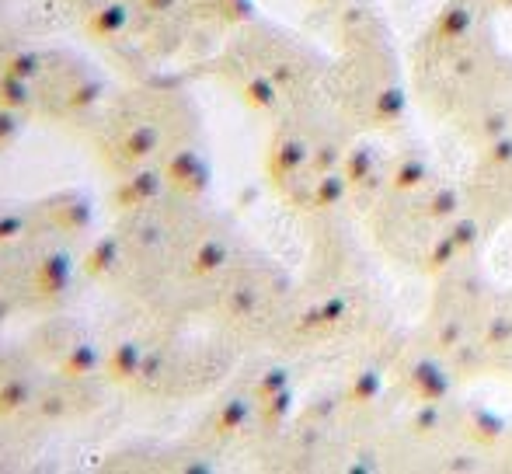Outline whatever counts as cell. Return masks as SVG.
<instances>
[{
    "label": "cell",
    "instance_id": "cell-1",
    "mask_svg": "<svg viewBox=\"0 0 512 474\" xmlns=\"http://www.w3.org/2000/svg\"><path fill=\"white\" fill-rule=\"evenodd\" d=\"M481 0H446L411 53V91L474 150L512 129V56Z\"/></svg>",
    "mask_w": 512,
    "mask_h": 474
},
{
    "label": "cell",
    "instance_id": "cell-2",
    "mask_svg": "<svg viewBox=\"0 0 512 474\" xmlns=\"http://www.w3.org/2000/svg\"><path fill=\"white\" fill-rule=\"evenodd\" d=\"M408 88L387 21L359 4L338 18V56L324 74V98L356 136H384L405 126Z\"/></svg>",
    "mask_w": 512,
    "mask_h": 474
},
{
    "label": "cell",
    "instance_id": "cell-3",
    "mask_svg": "<svg viewBox=\"0 0 512 474\" xmlns=\"http://www.w3.org/2000/svg\"><path fill=\"white\" fill-rule=\"evenodd\" d=\"M467 206L471 199L464 182H450L446 175H439L422 189L384 192L380 203L366 213V227L394 265L425 276L432 248Z\"/></svg>",
    "mask_w": 512,
    "mask_h": 474
},
{
    "label": "cell",
    "instance_id": "cell-4",
    "mask_svg": "<svg viewBox=\"0 0 512 474\" xmlns=\"http://www.w3.org/2000/svg\"><path fill=\"white\" fill-rule=\"evenodd\" d=\"M432 283H436V293L425 311L422 342L450 359L460 380L488 377L485 356H481V332H485L495 290L488 286L485 272L478 269V262H471L443 272Z\"/></svg>",
    "mask_w": 512,
    "mask_h": 474
},
{
    "label": "cell",
    "instance_id": "cell-5",
    "mask_svg": "<svg viewBox=\"0 0 512 474\" xmlns=\"http://www.w3.org/2000/svg\"><path fill=\"white\" fill-rule=\"evenodd\" d=\"M474 213L485 220L488 234L512 220V129L499 140L474 150V164L464 178Z\"/></svg>",
    "mask_w": 512,
    "mask_h": 474
},
{
    "label": "cell",
    "instance_id": "cell-6",
    "mask_svg": "<svg viewBox=\"0 0 512 474\" xmlns=\"http://www.w3.org/2000/svg\"><path fill=\"white\" fill-rule=\"evenodd\" d=\"M460 377L450 366V359L439 356L422 339L415 346H401L394 356V387L415 405H432V401H450L457 391Z\"/></svg>",
    "mask_w": 512,
    "mask_h": 474
},
{
    "label": "cell",
    "instance_id": "cell-7",
    "mask_svg": "<svg viewBox=\"0 0 512 474\" xmlns=\"http://www.w3.org/2000/svg\"><path fill=\"white\" fill-rule=\"evenodd\" d=\"M342 171H345V185H349V210L366 217V213L380 203V196H384V189H387L391 150L380 147L373 136H356V140L349 143Z\"/></svg>",
    "mask_w": 512,
    "mask_h": 474
},
{
    "label": "cell",
    "instance_id": "cell-8",
    "mask_svg": "<svg viewBox=\"0 0 512 474\" xmlns=\"http://www.w3.org/2000/svg\"><path fill=\"white\" fill-rule=\"evenodd\" d=\"M234 88L248 109L262 112V116H283L290 112V98L283 95L276 81L265 70L251 67V63H237L234 67Z\"/></svg>",
    "mask_w": 512,
    "mask_h": 474
},
{
    "label": "cell",
    "instance_id": "cell-9",
    "mask_svg": "<svg viewBox=\"0 0 512 474\" xmlns=\"http://www.w3.org/2000/svg\"><path fill=\"white\" fill-rule=\"evenodd\" d=\"M276 297H283V286H279V290H269L262 279L241 276L223 290L220 304H223V314H227L230 321L248 325V321H255L258 314L269 307V300H276Z\"/></svg>",
    "mask_w": 512,
    "mask_h": 474
},
{
    "label": "cell",
    "instance_id": "cell-10",
    "mask_svg": "<svg viewBox=\"0 0 512 474\" xmlns=\"http://www.w3.org/2000/svg\"><path fill=\"white\" fill-rule=\"evenodd\" d=\"M248 426H258V394L255 391H234L216 405L209 429L216 440H237Z\"/></svg>",
    "mask_w": 512,
    "mask_h": 474
},
{
    "label": "cell",
    "instance_id": "cell-11",
    "mask_svg": "<svg viewBox=\"0 0 512 474\" xmlns=\"http://www.w3.org/2000/svg\"><path fill=\"white\" fill-rule=\"evenodd\" d=\"M164 175H168L171 189L182 196L196 199L209 189V164L196 147H178L164 161Z\"/></svg>",
    "mask_w": 512,
    "mask_h": 474
},
{
    "label": "cell",
    "instance_id": "cell-12",
    "mask_svg": "<svg viewBox=\"0 0 512 474\" xmlns=\"http://www.w3.org/2000/svg\"><path fill=\"white\" fill-rule=\"evenodd\" d=\"M168 189H171V182H168V175H164V168H150L147 164V168L122 178L119 189H115V203H119V210H143V206H150L154 199H161Z\"/></svg>",
    "mask_w": 512,
    "mask_h": 474
},
{
    "label": "cell",
    "instance_id": "cell-13",
    "mask_svg": "<svg viewBox=\"0 0 512 474\" xmlns=\"http://www.w3.org/2000/svg\"><path fill=\"white\" fill-rule=\"evenodd\" d=\"M234 262V248L223 234H206L192 244L189 258H185V269H189L192 279H216L230 269Z\"/></svg>",
    "mask_w": 512,
    "mask_h": 474
},
{
    "label": "cell",
    "instance_id": "cell-14",
    "mask_svg": "<svg viewBox=\"0 0 512 474\" xmlns=\"http://www.w3.org/2000/svg\"><path fill=\"white\" fill-rule=\"evenodd\" d=\"M74 283V255L70 251H46L35 265V290L42 297H60Z\"/></svg>",
    "mask_w": 512,
    "mask_h": 474
},
{
    "label": "cell",
    "instance_id": "cell-15",
    "mask_svg": "<svg viewBox=\"0 0 512 474\" xmlns=\"http://www.w3.org/2000/svg\"><path fill=\"white\" fill-rule=\"evenodd\" d=\"M143 363H147V346L140 339H122L108 349L105 373L112 384H133V380H140Z\"/></svg>",
    "mask_w": 512,
    "mask_h": 474
},
{
    "label": "cell",
    "instance_id": "cell-16",
    "mask_svg": "<svg viewBox=\"0 0 512 474\" xmlns=\"http://www.w3.org/2000/svg\"><path fill=\"white\" fill-rule=\"evenodd\" d=\"M161 147H164V133L154 122H136V126H129L126 133L119 136V154H122V161H129V164L154 161V157L161 154Z\"/></svg>",
    "mask_w": 512,
    "mask_h": 474
},
{
    "label": "cell",
    "instance_id": "cell-17",
    "mask_svg": "<svg viewBox=\"0 0 512 474\" xmlns=\"http://www.w3.org/2000/svg\"><path fill=\"white\" fill-rule=\"evenodd\" d=\"M129 21H133V7L126 4V0H102V4L91 7L88 14V32L95 35V39H119L122 32L129 28Z\"/></svg>",
    "mask_w": 512,
    "mask_h": 474
},
{
    "label": "cell",
    "instance_id": "cell-18",
    "mask_svg": "<svg viewBox=\"0 0 512 474\" xmlns=\"http://www.w3.org/2000/svg\"><path fill=\"white\" fill-rule=\"evenodd\" d=\"M102 366H105V356L95 342H74L60 359V373L67 380H88V377H95Z\"/></svg>",
    "mask_w": 512,
    "mask_h": 474
},
{
    "label": "cell",
    "instance_id": "cell-19",
    "mask_svg": "<svg viewBox=\"0 0 512 474\" xmlns=\"http://www.w3.org/2000/svg\"><path fill=\"white\" fill-rule=\"evenodd\" d=\"M119 255H122V244H119V237L115 234H105V237H98L95 244L88 248V255H84V276H91V279H102L108 276V272L119 265Z\"/></svg>",
    "mask_w": 512,
    "mask_h": 474
},
{
    "label": "cell",
    "instance_id": "cell-20",
    "mask_svg": "<svg viewBox=\"0 0 512 474\" xmlns=\"http://www.w3.org/2000/svg\"><path fill=\"white\" fill-rule=\"evenodd\" d=\"M293 401H297L293 387H286V391H279V394H272V398L258 401V429H262V433H279V429L290 422Z\"/></svg>",
    "mask_w": 512,
    "mask_h": 474
},
{
    "label": "cell",
    "instance_id": "cell-21",
    "mask_svg": "<svg viewBox=\"0 0 512 474\" xmlns=\"http://www.w3.org/2000/svg\"><path fill=\"white\" fill-rule=\"evenodd\" d=\"M42 70H46V60H42V53H35V49H11V53L0 60V74L7 77H21V81H39Z\"/></svg>",
    "mask_w": 512,
    "mask_h": 474
},
{
    "label": "cell",
    "instance_id": "cell-22",
    "mask_svg": "<svg viewBox=\"0 0 512 474\" xmlns=\"http://www.w3.org/2000/svg\"><path fill=\"white\" fill-rule=\"evenodd\" d=\"M32 401V384L25 377H4L0 380V419L18 415Z\"/></svg>",
    "mask_w": 512,
    "mask_h": 474
},
{
    "label": "cell",
    "instance_id": "cell-23",
    "mask_svg": "<svg viewBox=\"0 0 512 474\" xmlns=\"http://www.w3.org/2000/svg\"><path fill=\"white\" fill-rule=\"evenodd\" d=\"M35 102L32 95V81H21V77H7L0 74V105L14 112H28Z\"/></svg>",
    "mask_w": 512,
    "mask_h": 474
},
{
    "label": "cell",
    "instance_id": "cell-24",
    "mask_svg": "<svg viewBox=\"0 0 512 474\" xmlns=\"http://www.w3.org/2000/svg\"><path fill=\"white\" fill-rule=\"evenodd\" d=\"M223 25H248L255 18V0H203Z\"/></svg>",
    "mask_w": 512,
    "mask_h": 474
},
{
    "label": "cell",
    "instance_id": "cell-25",
    "mask_svg": "<svg viewBox=\"0 0 512 474\" xmlns=\"http://www.w3.org/2000/svg\"><path fill=\"white\" fill-rule=\"evenodd\" d=\"M56 217H60V224L67 231H84L91 224V203L81 196H67L63 199V210H56Z\"/></svg>",
    "mask_w": 512,
    "mask_h": 474
},
{
    "label": "cell",
    "instance_id": "cell-26",
    "mask_svg": "<svg viewBox=\"0 0 512 474\" xmlns=\"http://www.w3.org/2000/svg\"><path fill=\"white\" fill-rule=\"evenodd\" d=\"M105 95V84L98 81V77H84L81 84H74L70 88V109H77V112H84V109H91V105H98V98Z\"/></svg>",
    "mask_w": 512,
    "mask_h": 474
},
{
    "label": "cell",
    "instance_id": "cell-27",
    "mask_svg": "<svg viewBox=\"0 0 512 474\" xmlns=\"http://www.w3.org/2000/svg\"><path fill=\"white\" fill-rule=\"evenodd\" d=\"M28 231V217L25 210H4L0 213V248H7V244L21 241Z\"/></svg>",
    "mask_w": 512,
    "mask_h": 474
},
{
    "label": "cell",
    "instance_id": "cell-28",
    "mask_svg": "<svg viewBox=\"0 0 512 474\" xmlns=\"http://www.w3.org/2000/svg\"><path fill=\"white\" fill-rule=\"evenodd\" d=\"M286 387H290V370H286V366H269V370L258 377L255 394H258V401H265V398H272V394L286 391Z\"/></svg>",
    "mask_w": 512,
    "mask_h": 474
},
{
    "label": "cell",
    "instance_id": "cell-29",
    "mask_svg": "<svg viewBox=\"0 0 512 474\" xmlns=\"http://www.w3.org/2000/svg\"><path fill=\"white\" fill-rule=\"evenodd\" d=\"M21 129H25V112H14V109H4V105H0V150L11 147V143L21 136Z\"/></svg>",
    "mask_w": 512,
    "mask_h": 474
},
{
    "label": "cell",
    "instance_id": "cell-30",
    "mask_svg": "<svg viewBox=\"0 0 512 474\" xmlns=\"http://www.w3.org/2000/svg\"><path fill=\"white\" fill-rule=\"evenodd\" d=\"M147 14H171L175 7H182V0H140Z\"/></svg>",
    "mask_w": 512,
    "mask_h": 474
},
{
    "label": "cell",
    "instance_id": "cell-31",
    "mask_svg": "<svg viewBox=\"0 0 512 474\" xmlns=\"http://www.w3.org/2000/svg\"><path fill=\"white\" fill-rule=\"evenodd\" d=\"M42 415H46V419H60V415H63V398H46V401H42Z\"/></svg>",
    "mask_w": 512,
    "mask_h": 474
},
{
    "label": "cell",
    "instance_id": "cell-32",
    "mask_svg": "<svg viewBox=\"0 0 512 474\" xmlns=\"http://www.w3.org/2000/svg\"><path fill=\"white\" fill-rule=\"evenodd\" d=\"M91 4H102V0H91Z\"/></svg>",
    "mask_w": 512,
    "mask_h": 474
},
{
    "label": "cell",
    "instance_id": "cell-33",
    "mask_svg": "<svg viewBox=\"0 0 512 474\" xmlns=\"http://www.w3.org/2000/svg\"><path fill=\"white\" fill-rule=\"evenodd\" d=\"M317 4H328V0H317Z\"/></svg>",
    "mask_w": 512,
    "mask_h": 474
}]
</instances>
